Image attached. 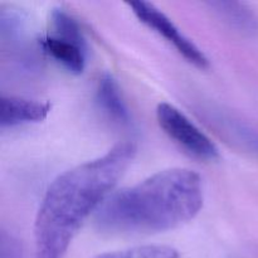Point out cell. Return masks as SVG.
Listing matches in <instances>:
<instances>
[{
	"mask_svg": "<svg viewBox=\"0 0 258 258\" xmlns=\"http://www.w3.org/2000/svg\"><path fill=\"white\" fill-rule=\"evenodd\" d=\"M136 150L133 141L118 143L105 155L75 166L52 181L35 218V258L64 257L83 222L112 194Z\"/></svg>",
	"mask_w": 258,
	"mask_h": 258,
	"instance_id": "obj_1",
	"label": "cell"
},
{
	"mask_svg": "<svg viewBox=\"0 0 258 258\" xmlns=\"http://www.w3.org/2000/svg\"><path fill=\"white\" fill-rule=\"evenodd\" d=\"M202 178L190 169L159 171L111 194L95 214L101 232L156 233L188 223L203 208Z\"/></svg>",
	"mask_w": 258,
	"mask_h": 258,
	"instance_id": "obj_2",
	"label": "cell"
},
{
	"mask_svg": "<svg viewBox=\"0 0 258 258\" xmlns=\"http://www.w3.org/2000/svg\"><path fill=\"white\" fill-rule=\"evenodd\" d=\"M156 118L164 133L190 155L203 160L219 158L216 144L175 106L160 103L156 108Z\"/></svg>",
	"mask_w": 258,
	"mask_h": 258,
	"instance_id": "obj_3",
	"label": "cell"
},
{
	"mask_svg": "<svg viewBox=\"0 0 258 258\" xmlns=\"http://www.w3.org/2000/svg\"><path fill=\"white\" fill-rule=\"evenodd\" d=\"M130 8L139 20L146 27L153 29L163 37L166 42L170 43L174 48L183 55L190 64L197 68L206 70L209 67V59L204 54L203 50L189 39L175 24L170 18L166 17L160 9L154 4L148 2H133L130 3Z\"/></svg>",
	"mask_w": 258,
	"mask_h": 258,
	"instance_id": "obj_4",
	"label": "cell"
},
{
	"mask_svg": "<svg viewBox=\"0 0 258 258\" xmlns=\"http://www.w3.org/2000/svg\"><path fill=\"white\" fill-rule=\"evenodd\" d=\"M49 112L50 105L48 102H40V101L15 97V96H3L0 126L2 128H7L24 125V123L40 122L47 117Z\"/></svg>",
	"mask_w": 258,
	"mask_h": 258,
	"instance_id": "obj_5",
	"label": "cell"
},
{
	"mask_svg": "<svg viewBox=\"0 0 258 258\" xmlns=\"http://www.w3.org/2000/svg\"><path fill=\"white\" fill-rule=\"evenodd\" d=\"M40 47L68 72L81 75L86 68V45L48 34L39 42Z\"/></svg>",
	"mask_w": 258,
	"mask_h": 258,
	"instance_id": "obj_6",
	"label": "cell"
},
{
	"mask_svg": "<svg viewBox=\"0 0 258 258\" xmlns=\"http://www.w3.org/2000/svg\"><path fill=\"white\" fill-rule=\"evenodd\" d=\"M96 100L101 110L115 122L127 125L130 122V112L122 97L118 83L110 73L101 76L96 91Z\"/></svg>",
	"mask_w": 258,
	"mask_h": 258,
	"instance_id": "obj_7",
	"label": "cell"
},
{
	"mask_svg": "<svg viewBox=\"0 0 258 258\" xmlns=\"http://www.w3.org/2000/svg\"><path fill=\"white\" fill-rule=\"evenodd\" d=\"M212 12L231 28L242 33L253 34L258 32V18L251 8L239 2L207 3Z\"/></svg>",
	"mask_w": 258,
	"mask_h": 258,
	"instance_id": "obj_8",
	"label": "cell"
},
{
	"mask_svg": "<svg viewBox=\"0 0 258 258\" xmlns=\"http://www.w3.org/2000/svg\"><path fill=\"white\" fill-rule=\"evenodd\" d=\"M96 258H180L175 248L161 244H149L102 253Z\"/></svg>",
	"mask_w": 258,
	"mask_h": 258,
	"instance_id": "obj_9",
	"label": "cell"
},
{
	"mask_svg": "<svg viewBox=\"0 0 258 258\" xmlns=\"http://www.w3.org/2000/svg\"><path fill=\"white\" fill-rule=\"evenodd\" d=\"M50 22H52V28L54 32L53 35H57L59 38L72 40V42L78 43V44L86 45L85 38H83L82 32L80 29V25L76 22L72 15L68 14L60 8L53 9L50 14Z\"/></svg>",
	"mask_w": 258,
	"mask_h": 258,
	"instance_id": "obj_10",
	"label": "cell"
},
{
	"mask_svg": "<svg viewBox=\"0 0 258 258\" xmlns=\"http://www.w3.org/2000/svg\"><path fill=\"white\" fill-rule=\"evenodd\" d=\"M0 258H23L22 244L15 237L5 232L0 238Z\"/></svg>",
	"mask_w": 258,
	"mask_h": 258,
	"instance_id": "obj_11",
	"label": "cell"
}]
</instances>
